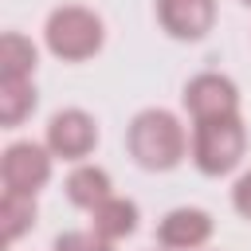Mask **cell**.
Listing matches in <instances>:
<instances>
[{
	"mask_svg": "<svg viewBox=\"0 0 251 251\" xmlns=\"http://www.w3.org/2000/svg\"><path fill=\"white\" fill-rule=\"evenodd\" d=\"M126 149L145 173H169L188 157V133L173 110L149 106L126 126Z\"/></svg>",
	"mask_w": 251,
	"mask_h": 251,
	"instance_id": "1",
	"label": "cell"
},
{
	"mask_svg": "<svg viewBox=\"0 0 251 251\" xmlns=\"http://www.w3.org/2000/svg\"><path fill=\"white\" fill-rule=\"evenodd\" d=\"M102 43H106V24L98 12L82 4H59L43 24V47L63 63H86L102 51Z\"/></svg>",
	"mask_w": 251,
	"mask_h": 251,
	"instance_id": "2",
	"label": "cell"
},
{
	"mask_svg": "<svg viewBox=\"0 0 251 251\" xmlns=\"http://www.w3.org/2000/svg\"><path fill=\"white\" fill-rule=\"evenodd\" d=\"M247 153V126L243 118H216L192 126V165L204 176H227L243 165Z\"/></svg>",
	"mask_w": 251,
	"mask_h": 251,
	"instance_id": "3",
	"label": "cell"
},
{
	"mask_svg": "<svg viewBox=\"0 0 251 251\" xmlns=\"http://www.w3.org/2000/svg\"><path fill=\"white\" fill-rule=\"evenodd\" d=\"M51 169H55V153H51L43 141H12V145L0 153L4 192L35 196V192L51 180Z\"/></svg>",
	"mask_w": 251,
	"mask_h": 251,
	"instance_id": "4",
	"label": "cell"
},
{
	"mask_svg": "<svg viewBox=\"0 0 251 251\" xmlns=\"http://www.w3.org/2000/svg\"><path fill=\"white\" fill-rule=\"evenodd\" d=\"M180 102L192 114V126L196 122H216V118H235L239 114V86L220 71H200L184 82Z\"/></svg>",
	"mask_w": 251,
	"mask_h": 251,
	"instance_id": "5",
	"label": "cell"
},
{
	"mask_svg": "<svg viewBox=\"0 0 251 251\" xmlns=\"http://www.w3.org/2000/svg\"><path fill=\"white\" fill-rule=\"evenodd\" d=\"M43 145L59 157V161H71V165H82L94 145H98V122L78 110V106H67V110H55L51 122H47V133H43Z\"/></svg>",
	"mask_w": 251,
	"mask_h": 251,
	"instance_id": "6",
	"label": "cell"
},
{
	"mask_svg": "<svg viewBox=\"0 0 251 251\" xmlns=\"http://www.w3.org/2000/svg\"><path fill=\"white\" fill-rule=\"evenodd\" d=\"M212 231H216L212 212L184 204V208H173V212L161 216V224H157V243H161L165 251H200V247L212 239Z\"/></svg>",
	"mask_w": 251,
	"mask_h": 251,
	"instance_id": "7",
	"label": "cell"
},
{
	"mask_svg": "<svg viewBox=\"0 0 251 251\" xmlns=\"http://www.w3.org/2000/svg\"><path fill=\"white\" fill-rule=\"evenodd\" d=\"M216 0H157V20L165 35L180 43H196L216 27Z\"/></svg>",
	"mask_w": 251,
	"mask_h": 251,
	"instance_id": "8",
	"label": "cell"
},
{
	"mask_svg": "<svg viewBox=\"0 0 251 251\" xmlns=\"http://www.w3.org/2000/svg\"><path fill=\"white\" fill-rule=\"evenodd\" d=\"M63 192H67V200H71L75 208H86V212H94L102 200H110V196H114V180H110V173H106L102 165H90V161H82V165H75V169L67 173V184H63Z\"/></svg>",
	"mask_w": 251,
	"mask_h": 251,
	"instance_id": "9",
	"label": "cell"
},
{
	"mask_svg": "<svg viewBox=\"0 0 251 251\" xmlns=\"http://www.w3.org/2000/svg\"><path fill=\"white\" fill-rule=\"evenodd\" d=\"M137 220H141V212L129 196H110L90 212V231L102 235L106 243H118V239H129L137 231Z\"/></svg>",
	"mask_w": 251,
	"mask_h": 251,
	"instance_id": "10",
	"label": "cell"
},
{
	"mask_svg": "<svg viewBox=\"0 0 251 251\" xmlns=\"http://www.w3.org/2000/svg\"><path fill=\"white\" fill-rule=\"evenodd\" d=\"M39 106V90L31 78H0V126L16 129Z\"/></svg>",
	"mask_w": 251,
	"mask_h": 251,
	"instance_id": "11",
	"label": "cell"
},
{
	"mask_svg": "<svg viewBox=\"0 0 251 251\" xmlns=\"http://www.w3.org/2000/svg\"><path fill=\"white\" fill-rule=\"evenodd\" d=\"M35 67H39V47L20 31H4L0 35V78H31Z\"/></svg>",
	"mask_w": 251,
	"mask_h": 251,
	"instance_id": "12",
	"label": "cell"
},
{
	"mask_svg": "<svg viewBox=\"0 0 251 251\" xmlns=\"http://www.w3.org/2000/svg\"><path fill=\"white\" fill-rule=\"evenodd\" d=\"M35 216H39L35 196L4 192V200H0V224H4V239H8V243H16L20 235H27V231L35 227Z\"/></svg>",
	"mask_w": 251,
	"mask_h": 251,
	"instance_id": "13",
	"label": "cell"
},
{
	"mask_svg": "<svg viewBox=\"0 0 251 251\" xmlns=\"http://www.w3.org/2000/svg\"><path fill=\"white\" fill-rule=\"evenodd\" d=\"M55 251H114V243H106L94 231H63L55 239Z\"/></svg>",
	"mask_w": 251,
	"mask_h": 251,
	"instance_id": "14",
	"label": "cell"
},
{
	"mask_svg": "<svg viewBox=\"0 0 251 251\" xmlns=\"http://www.w3.org/2000/svg\"><path fill=\"white\" fill-rule=\"evenodd\" d=\"M231 208H235L243 220H251V169L235 180V188H231Z\"/></svg>",
	"mask_w": 251,
	"mask_h": 251,
	"instance_id": "15",
	"label": "cell"
},
{
	"mask_svg": "<svg viewBox=\"0 0 251 251\" xmlns=\"http://www.w3.org/2000/svg\"><path fill=\"white\" fill-rule=\"evenodd\" d=\"M243 4H247V8H251V0H243Z\"/></svg>",
	"mask_w": 251,
	"mask_h": 251,
	"instance_id": "16",
	"label": "cell"
}]
</instances>
